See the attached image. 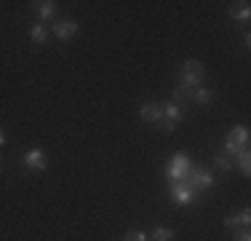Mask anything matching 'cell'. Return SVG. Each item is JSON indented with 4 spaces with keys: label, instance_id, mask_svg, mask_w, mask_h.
I'll list each match as a JSON object with an SVG mask.
<instances>
[{
    "label": "cell",
    "instance_id": "ac0fdd59",
    "mask_svg": "<svg viewBox=\"0 0 251 241\" xmlns=\"http://www.w3.org/2000/svg\"><path fill=\"white\" fill-rule=\"evenodd\" d=\"M184 99H193V91H190V89H184L182 83H179V86L174 89V102L179 105V102H184Z\"/></svg>",
    "mask_w": 251,
    "mask_h": 241
},
{
    "label": "cell",
    "instance_id": "2e32d148",
    "mask_svg": "<svg viewBox=\"0 0 251 241\" xmlns=\"http://www.w3.org/2000/svg\"><path fill=\"white\" fill-rule=\"evenodd\" d=\"M150 241H174V231L171 228H155Z\"/></svg>",
    "mask_w": 251,
    "mask_h": 241
},
{
    "label": "cell",
    "instance_id": "4fadbf2b",
    "mask_svg": "<svg viewBox=\"0 0 251 241\" xmlns=\"http://www.w3.org/2000/svg\"><path fill=\"white\" fill-rule=\"evenodd\" d=\"M29 38H32V43H46L49 40V30H46V24H35L32 30H29Z\"/></svg>",
    "mask_w": 251,
    "mask_h": 241
},
{
    "label": "cell",
    "instance_id": "30bf717a",
    "mask_svg": "<svg viewBox=\"0 0 251 241\" xmlns=\"http://www.w3.org/2000/svg\"><path fill=\"white\" fill-rule=\"evenodd\" d=\"M251 222V209H243L241 214H230L225 220V228H230V231H235V228H249Z\"/></svg>",
    "mask_w": 251,
    "mask_h": 241
},
{
    "label": "cell",
    "instance_id": "52a82bcc",
    "mask_svg": "<svg viewBox=\"0 0 251 241\" xmlns=\"http://www.w3.org/2000/svg\"><path fill=\"white\" fill-rule=\"evenodd\" d=\"M139 118L147 120V123H158L160 118H163V105H158V102H145L139 110Z\"/></svg>",
    "mask_w": 251,
    "mask_h": 241
},
{
    "label": "cell",
    "instance_id": "7a4b0ae2",
    "mask_svg": "<svg viewBox=\"0 0 251 241\" xmlns=\"http://www.w3.org/2000/svg\"><path fill=\"white\" fill-rule=\"evenodd\" d=\"M190 169H193V161L184 153H176V155H171V161L166 164V177H169L171 182H184Z\"/></svg>",
    "mask_w": 251,
    "mask_h": 241
},
{
    "label": "cell",
    "instance_id": "7c38bea8",
    "mask_svg": "<svg viewBox=\"0 0 251 241\" xmlns=\"http://www.w3.org/2000/svg\"><path fill=\"white\" fill-rule=\"evenodd\" d=\"M230 16H232V19H238V22H249V16H251V5H249V3H238V5H232V8H230Z\"/></svg>",
    "mask_w": 251,
    "mask_h": 241
},
{
    "label": "cell",
    "instance_id": "d6986e66",
    "mask_svg": "<svg viewBox=\"0 0 251 241\" xmlns=\"http://www.w3.org/2000/svg\"><path fill=\"white\" fill-rule=\"evenodd\" d=\"M123 241H150V239H147V233H145V231H128Z\"/></svg>",
    "mask_w": 251,
    "mask_h": 241
},
{
    "label": "cell",
    "instance_id": "8fae6325",
    "mask_svg": "<svg viewBox=\"0 0 251 241\" xmlns=\"http://www.w3.org/2000/svg\"><path fill=\"white\" fill-rule=\"evenodd\" d=\"M184 113H182V105H176V102H169V105H163V120H169V123H182Z\"/></svg>",
    "mask_w": 251,
    "mask_h": 241
},
{
    "label": "cell",
    "instance_id": "5bb4252c",
    "mask_svg": "<svg viewBox=\"0 0 251 241\" xmlns=\"http://www.w3.org/2000/svg\"><path fill=\"white\" fill-rule=\"evenodd\" d=\"M193 99L198 102V105H208V102L214 99V91H211V89H206V86H201V89H195V91H193Z\"/></svg>",
    "mask_w": 251,
    "mask_h": 241
},
{
    "label": "cell",
    "instance_id": "e0dca14e",
    "mask_svg": "<svg viewBox=\"0 0 251 241\" xmlns=\"http://www.w3.org/2000/svg\"><path fill=\"white\" fill-rule=\"evenodd\" d=\"M238 166H241V172H243V174H249V172H251V153H249V148L238 153Z\"/></svg>",
    "mask_w": 251,
    "mask_h": 241
},
{
    "label": "cell",
    "instance_id": "44dd1931",
    "mask_svg": "<svg viewBox=\"0 0 251 241\" xmlns=\"http://www.w3.org/2000/svg\"><path fill=\"white\" fill-rule=\"evenodd\" d=\"M3 145H5V131L0 129V148H3Z\"/></svg>",
    "mask_w": 251,
    "mask_h": 241
},
{
    "label": "cell",
    "instance_id": "9c48e42d",
    "mask_svg": "<svg viewBox=\"0 0 251 241\" xmlns=\"http://www.w3.org/2000/svg\"><path fill=\"white\" fill-rule=\"evenodd\" d=\"M32 8H35V14H38L40 24H46V22H49L53 14H56V3H53V0H43V3H32Z\"/></svg>",
    "mask_w": 251,
    "mask_h": 241
},
{
    "label": "cell",
    "instance_id": "3957f363",
    "mask_svg": "<svg viewBox=\"0 0 251 241\" xmlns=\"http://www.w3.org/2000/svg\"><path fill=\"white\" fill-rule=\"evenodd\" d=\"M246 145H249V129L246 126H235L225 140V150L227 155H238L241 150H246Z\"/></svg>",
    "mask_w": 251,
    "mask_h": 241
},
{
    "label": "cell",
    "instance_id": "9a60e30c",
    "mask_svg": "<svg viewBox=\"0 0 251 241\" xmlns=\"http://www.w3.org/2000/svg\"><path fill=\"white\" fill-rule=\"evenodd\" d=\"M214 164H217L219 172H227V169H232L235 158H232V155H227V153H219V155H214Z\"/></svg>",
    "mask_w": 251,
    "mask_h": 241
},
{
    "label": "cell",
    "instance_id": "ffe728a7",
    "mask_svg": "<svg viewBox=\"0 0 251 241\" xmlns=\"http://www.w3.org/2000/svg\"><path fill=\"white\" fill-rule=\"evenodd\" d=\"M232 241H251V233H249V228H243L241 233H235V239Z\"/></svg>",
    "mask_w": 251,
    "mask_h": 241
},
{
    "label": "cell",
    "instance_id": "7402d4cb",
    "mask_svg": "<svg viewBox=\"0 0 251 241\" xmlns=\"http://www.w3.org/2000/svg\"><path fill=\"white\" fill-rule=\"evenodd\" d=\"M0 169H3V158H0Z\"/></svg>",
    "mask_w": 251,
    "mask_h": 241
},
{
    "label": "cell",
    "instance_id": "8992f818",
    "mask_svg": "<svg viewBox=\"0 0 251 241\" xmlns=\"http://www.w3.org/2000/svg\"><path fill=\"white\" fill-rule=\"evenodd\" d=\"M25 164L29 169H35V172H43V169L49 166V158H46V153L40 148H29L25 153Z\"/></svg>",
    "mask_w": 251,
    "mask_h": 241
},
{
    "label": "cell",
    "instance_id": "ba28073f",
    "mask_svg": "<svg viewBox=\"0 0 251 241\" xmlns=\"http://www.w3.org/2000/svg\"><path fill=\"white\" fill-rule=\"evenodd\" d=\"M75 32H77V24H75L73 19H62V22H56V24H53V35H56L59 40L73 38Z\"/></svg>",
    "mask_w": 251,
    "mask_h": 241
},
{
    "label": "cell",
    "instance_id": "6da1fadb",
    "mask_svg": "<svg viewBox=\"0 0 251 241\" xmlns=\"http://www.w3.org/2000/svg\"><path fill=\"white\" fill-rule=\"evenodd\" d=\"M203 81H206L203 64L198 62V59H187V62L182 64V86L190 89V91H195V89L203 86Z\"/></svg>",
    "mask_w": 251,
    "mask_h": 241
},
{
    "label": "cell",
    "instance_id": "5b68a950",
    "mask_svg": "<svg viewBox=\"0 0 251 241\" xmlns=\"http://www.w3.org/2000/svg\"><path fill=\"white\" fill-rule=\"evenodd\" d=\"M171 201H174L176 207H190V204L198 201V193L190 188L187 182H174L171 185Z\"/></svg>",
    "mask_w": 251,
    "mask_h": 241
},
{
    "label": "cell",
    "instance_id": "277c9868",
    "mask_svg": "<svg viewBox=\"0 0 251 241\" xmlns=\"http://www.w3.org/2000/svg\"><path fill=\"white\" fill-rule=\"evenodd\" d=\"M184 182L190 185L195 193H201V190H208L214 185V177H211V172H206V169H201V166H193L187 172V177H184Z\"/></svg>",
    "mask_w": 251,
    "mask_h": 241
}]
</instances>
